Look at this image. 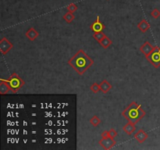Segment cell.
Here are the masks:
<instances>
[{
    "instance_id": "1",
    "label": "cell",
    "mask_w": 160,
    "mask_h": 150,
    "mask_svg": "<svg viewBox=\"0 0 160 150\" xmlns=\"http://www.w3.org/2000/svg\"><path fill=\"white\" fill-rule=\"evenodd\" d=\"M94 61L84 52L83 49H80L70 60L68 64L71 66L80 75L84 74L93 65Z\"/></svg>"
},
{
    "instance_id": "2",
    "label": "cell",
    "mask_w": 160,
    "mask_h": 150,
    "mask_svg": "<svg viewBox=\"0 0 160 150\" xmlns=\"http://www.w3.org/2000/svg\"><path fill=\"white\" fill-rule=\"evenodd\" d=\"M122 115L128 121L137 124L146 115V112L142 109V105L133 102L122 112Z\"/></svg>"
},
{
    "instance_id": "3",
    "label": "cell",
    "mask_w": 160,
    "mask_h": 150,
    "mask_svg": "<svg viewBox=\"0 0 160 150\" xmlns=\"http://www.w3.org/2000/svg\"><path fill=\"white\" fill-rule=\"evenodd\" d=\"M6 81L8 83L10 88L12 89V91L13 93H16L19 89L21 88L23 85L24 84V81L19 77L18 74H16V73H13V74L10 75L9 79L6 80Z\"/></svg>"
},
{
    "instance_id": "4",
    "label": "cell",
    "mask_w": 160,
    "mask_h": 150,
    "mask_svg": "<svg viewBox=\"0 0 160 150\" xmlns=\"http://www.w3.org/2000/svg\"><path fill=\"white\" fill-rule=\"evenodd\" d=\"M147 59L154 66V67L159 68L160 67V47L154 46L152 52L147 57Z\"/></svg>"
},
{
    "instance_id": "5",
    "label": "cell",
    "mask_w": 160,
    "mask_h": 150,
    "mask_svg": "<svg viewBox=\"0 0 160 150\" xmlns=\"http://www.w3.org/2000/svg\"><path fill=\"white\" fill-rule=\"evenodd\" d=\"M100 145L102 146L104 149H110L112 147H113L116 145V141L114 140L113 138H111L110 136L106 138H102L99 141Z\"/></svg>"
},
{
    "instance_id": "6",
    "label": "cell",
    "mask_w": 160,
    "mask_h": 150,
    "mask_svg": "<svg viewBox=\"0 0 160 150\" xmlns=\"http://www.w3.org/2000/svg\"><path fill=\"white\" fill-rule=\"evenodd\" d=\"M13 47V45L6 38H3L0 41V51L3 55L6 54Z\"/></svg>"
},
{
    "instance_id": "7",
    "label": "cell",
    "mask_w": 160,
    "mask_h": 150,
    "mask_svg": "<svg viewBox=\"0 0 160 150\" xmlns=\"http://www.w3.org/2000/svg\"><path fill=\"white\" fill-rule=\"evenodd\" d=\"M154 46L149 42H145L142 46L140 47V51L142 52V54H144L146 58L152 52Z\"/></svg>"
},
{
    "instance_id": "8",
    "label": "cell",
    "mask_w": 160,
    "mask_h": 150,
    "mask_svg": "<svg viewBox=\"0 0 160 150\" xmlns=\"http://www.w3.org/2000/svg\"><path fill=\"white\" fill-rule=\"evenodd\" d=\"M104 24L100 21L99 16H98L97 20L92 23V25L91 26V30L94 31V32H101L104 29Z\"/></svg>"
},
{
    "instance_id": "9",
    "label": "cell",
    "mask_w": 160,
    "mask_h": 150,
    "mask_svg": "<svg viewBox=\"0 0 160 150\" xmlns=\"http://www.w3.org/2000/svg\"><path fill=\"white\" fill-rule=\"evenodd\" d=\"M148 137H149L148 134L142 129H140L139 131H137V132L135 134V138L139 143H143L144 142H145Z\"/></svg>"
},
{
    "instance_id": "10",
    "label": "cell",
    "mask_w": 160,
    "mask_h": 150,
    "mask_svg": "<svg viewBox=\"0 0 160 150\" xmlns=\"http://www.w3.org/2000/svg\"><path fill=\"white\" fill-rule=\"evenodd\" d=\"M123 131L126 134H127L128 135H131L136 130V127H135V124L132 123V122L128 121L127 124H126L123 127Z\"/></svg>"
},
{
    "instance_id": "11",
    "label": "cell",
    "mask_w": 160,
    "mask_h": 150,
    "mask_svg": "<svg viewBox=\"0 0 160 150\" xmlns=\"http://www.w3.org/2000/svg\"><path fill=\"white\" fill-rule=\"evenodd\" d=\"M25 35L26 37L28 38L30 41H35V40L38 38V36L39 35V34H38V32L37 30H35V28H31L26 32Z\"/></svg>"
},
{
    "instance_id": "12",
    "label": "cell",
    "mask_w": 160,
    "mask_h": 150,
    "mask_svg": "<svg viewBox=\"0 0 160 150\" xmlns=\"http://www.w3.org/2000/svg\"><path fill=\"white\" fill-rule=\"evenodd\" d=\"M10 90H12V89L10 86L8 84V83L6 81L2 80L1 82H0V94L3 96V95L8 93Z\"/></svg>"
},
{
    "instance_id": "13",
    "label": "cell",
    "mask_w": 160,
    "mask_h": 150,
    "mask_svg": "<svg viewBox=\"0 0 160 150\" xmlns=\"http://www.w3.org/2000/svg\"><path fill=\"white\" fill-rule=\"evenodd\" d=\"M111 89L112 85L108 81L105 80V81L101 82V84H100V90H101L103 93L105 94L107 93V92H109Z\"/></svg>"
},
{
    "instance_id": "14",
    "label": "cell",
    "mask_w": 160,
    "mask_h": 150,
    "mask_svg": "<svg viewBox=\"0 0 160 150\" xmlns=\"http://www.w3.org/2000/svg\"><path fill=\"white\" fill-rule=\"evenodd\" d=\"M137 28L139 29L142 32L145 33L147 30H149V28H150V25H149V23L147 22L146 20H142L140 23H137Z\"/></svg>"
},
{
    "instance_id": "15",
    "label": "cell",
    "mask_w": 160,
    "mask_h": 150,
    "mask_svg": "<svg viewBox=\"0 0 160 150\" xmlns=\"http://www.w3.org/2000/svg\"><path fill=\"white\" fill-rule=\"evenodd\" d=\"M99 43H100V45H101L103 47V48H105V49H107V48H109V47L112 45V41L110 40V38H108L107 36H105V37L102 40V41H100Z\"/></svg>"
},
{
    "instance_id": "16",
    "label": "cell",
    "mask_w": 160,
    "mask_h": 150,
    "mask_svg": "<svg viewBox=\"0 0 160 150\" xmlns=\"http://www.w3.org/2000/svg\"><path fill=\"white\" fill-rule=\"evenodd\" d=\"M74 18H75L74 15V13H71V12L68 11L67 13H65L63 15V20H65L66 22L68 23H71V22L74 20Z\"/></svg>"
},
{
    "instance_id": "17",
    "label": "cell",
    "mask_w": 160,
    "mask_h": 150,
    "mask_svg": "<svg viewBox=\"0 0 160 150\" xmlns=\"http://www.w3.org/2000/svg\"><path fill=\"white\" fill-rule=\"evenodd\" d=\"M90 123L92 126L97 127L101 123V120H100V118L98 116H94V117L91 118Z\"/></svg>"
},
{
    "instance_id": "18",
    "label": "cell",
    "mask_w": 160,
    "mask_h": 150,
    "mask_svg": "<svg viewBox=\"0 0 160 150\" xmlns=\"http://www.w3.org/2000/svg\"><path fill=\"white\" fill-rule=\"evenodd\" d=\"M105 36H106V35H105L104 33L102 32V31H101V32H95V34H94V35H93L94 38H95L96 41H98V42H99L100 41H102V40L105 37Z\"/></svg>"
},
{
    "instance_id": "19",
    "label": "cell",
    "mask_w": 160,
    "mask_h": 150,
    "mask_svg": "<svg viewBox=\"0 0 160 150\" xmlns=\"http://www.w3.org/2000/svg\"><path fill=\"white\" fill-rule=\"evenodd\" d=\"M77 9H78V7H77V6L76 4H74V3H71V4H70L69 6H67V9L69 12H71V13H74V12H76L77 10Z\"/></svg>"
},
{
    "instance_id": "20",
    "label": "cell",
    "mask_w": 160,
    "mask_h": 150,
    "mask_svg": "<svg viewBox=\"0 0 160 150\" xmlns=\"http://www.w3.org/2000/svg\"><path fill=\"white\" fill-rule=\"evenodd\" d=\"M90 89L91 90L93 93H97L98 91L100 90V84L98 83H94V84L90 87Z\"/></svg>"
},
{
    "instance_id": "21",
    "label": "cell",
    "mask_w": 160,
    "mask_h": 150,
    "mask_svg": "<svg viewBox=\"0 0 160 150\" xmlns=\"http://www.w3.org/2000/svg\"><path fill=\"white\" fill-rule=\"evenodd\" d=\"M151 16L153 17L154 19H158L160 16V11L157 8L153 9V10L151 12Z\"/></svg>"
},
{
    "instance_id": "22",
    "label": "cell",
    "mask_w": 160,
    "mask_h": 150,
    "mask_svg": "<svg viewBox=\"0 0 160 150\" xmlns=\"http://www.w3.org/2000/svg\"><path fill=\"white\" fill-rule=\"evenodd\" d=\"M109 136L111 137V138H114L116 135H117V132H116V131L115 130V129L112 128L109 131Z\"/></svg>"
},
{
    "instance_id": "23",
    "label": "cell",
    "mask_w": 160,
    "mask_h": 150,
    "mask_svg": "<svg viewBox=\"0 0 160 150\" xmlns=\"http://www.w3.org/2000/svg\"><path fill=\"white\" fill-rule=\"evenodd\" d=\"M109 131H105L102 133V138H106V137H109Z\"/></svg>"
},
{
    "instance_id": "24",
    "label": "cell",
    "mask_w": 160,
    "mask_h": 150,
    "mask_svg": "<svg viewBox=\"0 0 160 150\" xmlns=\"http://www.w3.org/2000/svg\"><path fill=\"white\" fill-rule=\"evenodd\" d=\"M108 1H109V0H108Z\"/></svg>"
}]
</instances>
